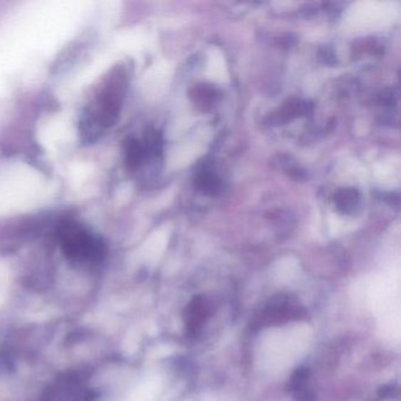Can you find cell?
Here are the masks:
<instances>
[{
    "mask_svg": "<svg viewBox=\"0 0 401 401\" xmlns=\"http://www.w3.org/2000/svg\"><path fill=\"white\" fill-rule=\"evenodd\" d=\"M125 87V74L121 71H114L105 79L93 101L87 105L81 114L79 128L83 141L93 143L116 124L121 112Z\"/></svg>",
    "mask_w": 401,
    "mask_h": 401,
    "instance_id": "1",
    "label": "cell"
},
{
    "mask_svg": "<svg viewBox=\"0 0 401 401\" xmlns=\"http://www.w3.org/2000/svg\"><path fill=\"white\" fill-rule=\"evenodd\" d=\"M61 250L68 259L79 263H94L105 255L101 238L81 225L66 224L59 231Z\"/></svg>",
    "mask_w": 401,
    "mask_h": 401,
    "instance_id": "2",
    "label": "cell"
},
{
    "mask_svg": "<svg viewBox=\"0 0 401 401\" xmlns=\"http://www.w3.org/2000/svg\"><path fill=\"white\" fill-rule=\"evenodd\" d=\"M208 315V305L205 304L204 299H197L194 301L193 306H191V328L196 330L204 321V318Z\"/></svg>",
    "mask_w": 401,
    "mask_h": 401,
    "instance_id": "3",
    "label": "cell"
}]
</instances>
